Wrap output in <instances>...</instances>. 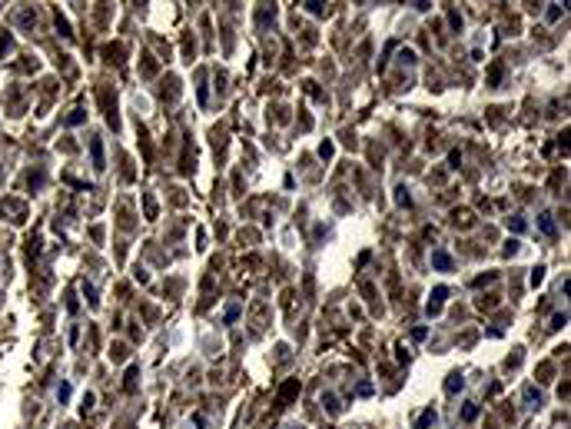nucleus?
Masks as SVG:
<instances>
[{"mask_svg":"<svg viewBox=\"0 0 571 429\" xmlns=\"http://www.w3.org/2000/svg\"><path fill=\"white\" fill-rule=\"evenodd\" d=\"M445 300H448V286H435L432 290V296H428V316H439L442 313V306H445Z\"/></svg>","mask_w":571,"mask_h":429,"instance_id":"1","label":"nucleus"},{"mask_svg":"<svg viewBox=\"0 0 571 429\" xmlns=\"http://www.w3.org/2000/svg\"><path fill=\"white\" fill-rule=\"evenodd\" d=\"M90 160H93V170H96V173L107 170V157H103V143H100V137L90 140Z\"/></svg>","mask_w":571,"mask_h":429,"instance_id":"2","label":"nucleus"},{"mask_svg":"<svg viewBox=\"0 0 571 429\" xmlns=\"http://www.w3.org/2000/svg\"><path fill=\"white\" fill-rule=\"evenodd\" d=\"M432 266H435L439 273H448V270H455V259L448 256L445 250H435V253H432Z\"/></svg>","mask_w":571,"mask_h":429,"instance_id":"3","label":"nucleus"},{"mask_svg":"<svg viewBox=\"0 0 571 429\" xmlns=\"http://www.w3.org/2000/svg\"><path fill=\"white\" fill-rule=\"evenodd\" d=\"M538 227H541V233H545V236H558V227H555V216L548 213V210H541V216H538Z\"/></svg>","mask_w":571,"mask_h":429,"instance_id":"4","label":"nucleus"},{"mask_svg":"<svg viewBox=\"0 0 571 429\" xmlns=\"http://www.w3.org/2000/svg\"><path fill=\"white\" fill-rule=\"evenodd\" d=\"M465 389V379H462V372H452V376L445 379V393L448 396H455V393H462Z\"/></svg>","mask_w":571,"mask_h":429,"instance_id":"5","label":"nucleus"},{"mask_svg":"<svg viewBox=\"0 0 571 429\" xmlns=\"http://www.w3.org/2000/svg\"><path fill=\"white\" fill-rule=\"evenodd\" d=\"M435 419H439V413H435V409H432V406H428V409H425V413H422V416H419V419H415V429H428V426H432V423H435Z\"/></svg>","mask_w":571,"mask_h":429,"instance_id":"6","label":"nucleus"},{"mask_svg":"<svg viewBox=\"0 0 571 429\" xmlns=\"http://www.w3.org/2000/svg\"><path fill=\"white\" fill-rule=\"evenodd\" d=\"M538 403H541V393L535 389V386H525V406H528V409H535Z\"/></svg>","mask_w":571,"mask_h":429,"instance_id":"7","label":"nucleus"},{"mask_svg":"<svg viewBox=\"0 0 571 429\" xmlns=\"http://www.w3.org/2000/svg\"><path fill=\"white\" fill-rule=\"evenodd\" d=\"M83 120H87V110H80V107H76V110H73V114H70L63 123H67V126H80Z\"/></svg>","mask_w":571,"mask_h":429,"instance_id":"8","label":"nucleus"},{"mask_svg":"<svg viewBox=\"0 0 571 429\" xmlns=\"http://www.w3.org/2000/svg\"><path fill=\"white\" fill-rule=\"evenodd\" d=\"M462 419H465V423H471V419H478V403H465V409H462Z\"/></svg>","mask_w":571,"mask_h":429,"instance_id":"9","label":"nucleus"},{"mask_svg":"<svg viewBox=\"0 0 571 429\" xmlns=\"http://www.w3.org/2000/svg\"><path fill=\"white\" fill-rule=\"evenodd\" d=\"M322 406H326V409L332 413V416H336V413H339V399H336L332 393H326V396H322Z\"/></svg>","mask_w":571,"mask_h":429,"instance_id":"10","label":"nucleus"},{"mask_svg":"<svg viewBox=\"0 0 571 429\" xmlns=\"http://www.w3.org/2000/svg\"><path fill=\"white\" fill-rule=\"evenodd\" d=\"M505 223H508L511 233H525V216H511V220H505Z\"/></svg>","mask_w":571,"mask_h":429,"instance_id":"11","label":"nucleus"},{"mask_svg":"<svg viewBox=\"0 0 571 429\" xmlns=\"http://www.w3.org/2000/svg\"><path fill=\"white\" fill-rule=\"evenodd\" d=\"M83 296H87V303H90V306H100V300H96V286L83 283Z\"/></svg>","mask_w":571,"mask_h":429,"instance_id":"12","label":"nucleus"},{"mask_svg":"<svg viewBox=\"0 0 571 429\" xmlns=\"http://www.w3.org/2000/svg\"><path fill=\"white\" fill-rule=\"evenodd\" d=\"M332 153H336V143H332V140L319 143V157H322V160H332Z\"/></svg>","mask_w":571,"mask_h":429,"instance_id":"13","label":"nucleus"},{"mask_svg":"<svg viewBox=\"0 0 571 429\" xmlns=\"http://www.w3.org/2000/svg\"><path fill=\"white\" fill-rule=\"evenodd\" d=\"M70 393H73V389H70V383L63 379V383L57 386V399H60V403H70Z\"/></svg>","mask_w":571,"mask_h":429,"instance_id":"14","label":"nucleus"},{"mask_svg":"<svg viewBox=\"0 0 571 429\" xmlns=\"http://www.w3.org/2000/svg\"><path fill=\"white\" fill-rule=\"evenodd\" d=\"M396 203H399V207H408V203H412V196H408V190H405V186H399V190H396Z\"/></svg>","mask_w":571,"mask_h":429,"instance_id":"15","label":"nucleus"},{"mask_svg":"<svg viewBox=\"0 0 571 429\" xmlns=\"http://www.w3.org/2000/svg\"><path fill=\"white\" fill-rule=\"evenodd\" d=\"M568 326V313H555L552 316V329H565Z\"/></svg>","mask_w":571,"mask_h":429,"instance_id":"16","label":"nucleus"},{"mask_svg":"<svg viewBox=\"0 0 571 429\" xmlns=\"http://www.w3.org/2000/svg\"><path fill=\"white\" fill-rule=\"evenodd\" d=\"M541 279H545V266H535L531 270V286H541Z\"/></svg>","mask_w":571,"mask_h":429,"instance_id":"17","label":"nucleus"},{"mask_svg":"<svg viewBox=\"0 0 571 429\" xmlns=\"http://www.w3.org/2000/svg\"><path fill=\"white\" fill-rule=\"evenodd\" d=\"M57 27H60V33H63V37H73V33H70V24H67V17H60V10H57Z\"/></svg>","mask_w":571,"mask_h":429,"instance_id":"18","label":"nucleus"},{"mask_svg":"<svg viewBox=\"0 0 571 429\" xmlns=\"http://www.w3.org/2000/svg\"><path fill=\"white\" fill-rule=\"evenodd\" d=\"M302 7H306L309 13H316V17H319V13H322V4H319V0H306V4H302Z\"/></svg>","mask_w":571,"mask_h":429,"instance_id":"19","label":"nucleus"},{"mask_svg":"<svg viewBox=\"0 0 571 429\" xmlns=\"http://www.w3.org/2000/svg\"><path fill=\"white\" fill-rule=\"evenodd\" d=\"M136 376H140V369H136V366H130V369H126V389H133V383H136Z\"/></svg>","mask_w":571,"mask_h":429,"instance_id":"20","label":"nucleus"},{"mask_svg":"<svg viewBox=\"0 0 571 429\" xmlns=\"http://www.w3.org/2000/svg\"><path fill=\"white\" fill-rule=\"evenodd\" d=\"M93 403H96V396H93V393H87V396H83V406H80V409H83V413H90V409H93Z\"/></svg>","mask_w":571,"mask_h":429,"instance_id":"21","label":"nucleus"},{"mask_svg":"<svg viewBox=\"0 0 571 429\" xmlns=\"http://www.w3.org/2000/svg\"><path fill=\"white\" fill-rule=\"evenodd\" d=\"M236 316H239V303H232V306H226V316H223V320H226V323H232Z\"/></svg>","mask_w":571,"mask_h":429,"instance_id":"22","label":"nucleus"},{"mask_svg":"<svg viewBox=\"0 0 571 429\" xmlns=\"http://www.w3.org/2000/svg\"><path fill=\"white\" fill-rule=\"evenodd\" d=\"M561 17V4H552L548 7V20H558Z\"/></svg>","mask_w":571,"mask_h":429,"instance_id":"23","label":"nucleus"},{"mask_svg":"<svg viewBox=\"0 0 571 429\" xmlns=\"http://www.w3.org/2000/svg\"><path fill=\"white\" fill-rule=\"evenodd\" d=\"M518 240H508V243H505V256H511V253H518Z\"/></svg>","mask_w":571,"mask_h":429,"instance_id":"24","label":"nucleus"},{"mask_svg":"<svg viewBox=\"0 0 571 429\" xmlns=\"http://www.w3.org/2000/svg\"><path fill=\"white\" fill-rule=\"evenodd\" d=\"M425 333H428L425 326H415V329H412V340H425Z\"/></svg>","mask_w":571,"mask_h":429,"instance_id":"25","label":"nucleus"},{"mask_svg":"<svg viewBox=\"0 0 571 429\" xmlns=\"http://www.w3.org/2000/svg\"><path fill=\"white\" fill-rule=\"evenodd\" d=\"M399 57H402V60H405V63H415V50H402V53H399Z\"/></svg>","mask_w":571,"mask_h":429,"instance_id":"26","label":"nucleus"},{"mask_svg":"<svg viewBox=\"0 0 571 429\" xmlns=\"http://www.w3.org/2000/svg\"><path fill=\"white\" fill-rule=\"evenodd\" d=\"M292 429H302V426H292Z\"/></svg>","mask_w":571,"mask_h":429,"instance_id":"27","label":"nucleus"}]
</instances>
